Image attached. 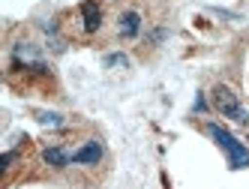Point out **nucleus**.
<instances>
[{"instance_id":"f257e3e1","label":"nucleus","mask_w":249,"mask_h":189,"mask_svg":"<svg viewBox=\"0 0 249 189\" xmlns=\"http://www.w3.org/2000/svg\"><path fill=\"white\" fill-rule=\"evenodd\" d=\"M204 132L210 135L213 141H216L222 150H225V156H228V168H246L249 165V147L240 144L234 135H231L225 126L219 123H204Z\"/></svg>"},{"instance_id":"f03ea898","label":"nucleus","mask_w":249,"mask_h":189,"mask_svg":"<svg viewBox=\"0 0 249 189\" xmlns=\"http://www.w3.org/2000/svg\"><path fill=\"white\" fill-rule=\"evenodd\" d=\"M210 102H213V108H216L219 114L237 120V123H249V111L240 105V96L231 90V87H225V84H216V87H213Z\"/></svg>"},{"instance_id":"7ed1b4c3","label":"nucleus","mask_w":249,"mask_h":189,"mask_svg":"<svg viewBox=\"0 0 249 189\" xmlns=\"http://www.w3.org/2000/svg\"><path fill=\"white\" fill-rule=\"evenodd\" d=\"M78 12H81V30L84 33H96L102 27V6L96 0H84Z\"/></svg>"},{"instance_id":"20e7f679","label":"nucleus","mask_w":249,"mask_h":189,"mask_svg":"<svg viewBox=\"0 0 249 189\" xmlns=\"http://www.w3.org/2000/svg\"><path fill=\"white\" fill-rule=\"evenodd\" d=\"M102 153H105V147H102V141H84L78 150H72V162H78V165H96V162H102Z\"/></svg>"},{"instance_id":"39448f33","label":"nucleus","mask_w":249,"mask_h":189,"mask_svg":"<svg viewBox=\"0 0 249 189\" xmlns=\"http://www.w3.org/2000/svg\"><path fill=\"white\" fill-rule=\"evenodd\" d=\"M42 162L48 168H66L72 162V150H66V144H45L42 147Z\"/></svg>"},{"instance_id":"423d86ee","label":"nucleus","mask_w":249,"mask_h":189,"mask_svg":"<svg viewBox=\"0 0 249 189\" xmlns=\"http://www.w3.org/2000/svg\"><path fill=\"white\" fill-rule=\"evenodd\" d=\"M117 33H120L123 39H135L138 33H141V15H138L135 9L123 12L120 18H117Z\"/></svg>"},{"instance_id":"0eeeda50","label":"nucleus","mask_w":249,"mask_h":189,"mask_svg":"<svg viewBox=\"0 0 249 189\" xmlns=\"http://www.w3.org/2000/svg\"><path fill=\"white\" fill-rule=\"evenodd\" d=\"M36 117H39V123H45V126H63V117H60V114H48V111H36Z\"/></svg>"},{"instance_id":"6e6552de","label":"nucleus","mask_w":249,"mask_h":189,"mask_svg":"<svg viewBox=\"0 0 249 189\" xmlns=\"http://www.w3.org/2000/svg\"><path fill=\"white\" fill-rule=\"evenodd\" d=\"M102 63H105V66H129V60L123 57V54H108Z\"/></svg>"},{"instance_id":"1a4fd4ad","label":"nucleus","mask_w":249,"mask_h":189,"mask_svg":"<svg viewBox=\"0 0 249 189\" xmlns=\"http://www.w3.org/2000/svg\"><path fill=\"white\" fill-rule=\"evenodd\" d=\"M207 108V102H204V96L198 93V99H195V105H192V111H204Z\"/></svg>"}]
</instances>
